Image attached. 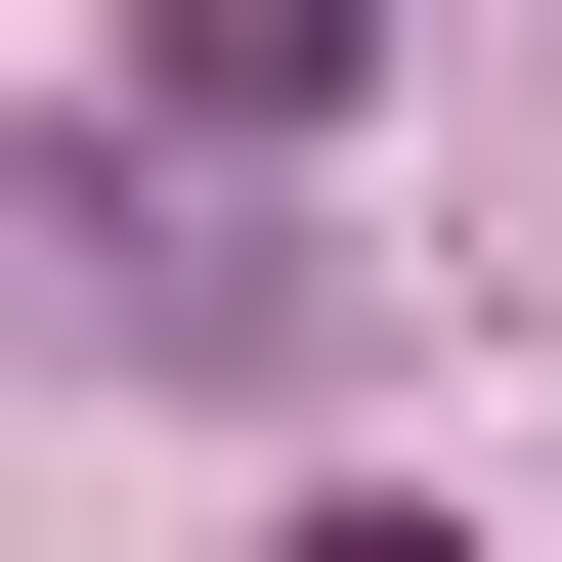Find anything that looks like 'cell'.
Wrapping results in <instances>:
<instances>
[{
  "label": "cell",
  "instance_id": "1",
  "mask_svg": "<svg viewBox=\"0 0 562 562\" xmlns=\"http://www.w3.org/2000/svg\"><path fill=\"white\" fill-rule=\"evenodd\" d=\"M131 87H173V131H347V87H390V0H131Z\"/></svg>",
  "mask_w": 562,
  "mask_h": 562
}]
</instances>
